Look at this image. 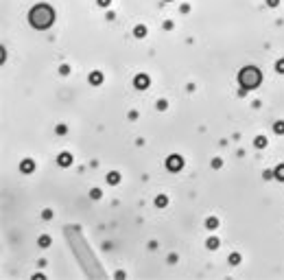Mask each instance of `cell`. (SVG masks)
Returning a JSON list of instances; mask_svg holds the SVG:
<instances>
[{
    "instance_id": "1",
    "label": "cell",
    "mask_w": 284,
    "mask_h": 280,
    "mask_svg": "<svg viewBox=\"0 0 284 280\" xmlns=\"http://www.w3.org/2000/svg\"><path fill=\"white\" fill-rule=\"evenodd\" d=\"M53 9L50 7H46V5H40V7H35L33 11H31V16H29V20H31V24L35 26V29H46V26H50L53 24Z\"/></svg>"
},
{
    "instance_id": "2",
    "label": "cell",
    "mask_w": 284,
    "mask_h": 280,
    "mask_svg": "<svg viewBox=\"0 0 284 280\" xmlns=\"http://www.w3.org/2000/svg\"><path fill=\"white\" fill-rule=\"evenodd\" d=\"M238 81H240V85H243L245 90H254V88H258V83H260V70L254 68V66H247V68L240 70Z\"/></svg>"
},
{
    "instance_id": "3",
    "label": "cell",
    "mask_w": 284,
    "mask_h": 280,
    "mask_svg": "<svg viewBox=\"0 0 284 280\" xmlns=\"http://www.w3.org/2000/svg\"><path fill=\"white\" fill-rule=\"evenodd\" d=\"M179 166H181V158H177V155H175V158H170V160H168V168L177 171Z\"/></svg>"
},
{
    "instance_id": "4",
    "label": "cell",
    "mask_w": 284,
    "mask_h": 280,
    "mask_svg": "<svg viewBox=\"0 0 284 280\" xmlns=\"http://www.w3.org/2000/svg\"><path fill=\"white\" fill-rule=\"evenodd\" d=\"M22 171H24V173H31V171H33V162H31V160H24V162H22Z\"/></svg>"
},
{
    "instance_id": "5",
    "label": "cell",
    "mask_w": 284,
    "mask_h": 280,
    "mask_svg": "<svg viewBox=\"0 0 284 280\" xmlns=\"http://www.w3.org/2000/svg\"><path fill=\"white\" fill-rule=\"evenodd\" d=\"M90 81H92V83H101V81H103L101 72H92V74H90Z\"/></svg>"
},
{
    "instance_id": "6",
    "label": "cell",
    "mask_w": 284,
    "mask_h": 280,
    "mask_svg": "<svg viewBox=\"0 0 284 280\" xmlns=\"http://www.w3.org/2000/svg\"><path fill=\"white\" fill-rule=\"evenodd\" d=\"M275 177H277V179H284V164H280V166L275 168Z\"/></svg>"
},
{
    "instance_id": "7",
    "label": "cell",
    "mask_w": 284,
    "mask_h": 280,
    "mask_svg": "<svg viewBox=\"0 0 284 280\" xmlns=\"http://www.w3.org/2000/svg\"><path fill=\"white\" fill-rule=\"evenodd\" d=\"M136 83H138V88H147V77L142 74V77H138L136 79Z\"/></svg>"
},
{
    "instance_id": "8",
    "label": "cell",
    "mask_w": 284,
    "mask_h": 280,
    "mask_svg": "<svg viewBox=\"0 0 284 280\" xmlns=\"http://www.w3.org/2000/svg\"><path fill=\"white\" fill-rule=\"evenodd\" d=\"M59 164H61V166H66V164H70V155H68V153H63V155L59 158Z\"/></svg>"
},
{
    "instance_id": "9",
    "label": "cell",
    "mask_w": 284,
    "mask_h": 280,
    "mask_svg": "<svg viewBox=\"0 0 284 280\" xmlns=\"http://www.w3.org/2000/svg\"><path fill=\"white\" fill-rule=\"evenodd\" d=\"M216 225H219V221H216V219H208V228H210V230H214Z\"/></svg>"
},
{
    "instance_id": "10",
    "label": "cell",
    "mask_w": 284,
    "mask_h": 280,
    "mask_svg": "<svg viewBox=\"0 0 284 280\" xmlns=\"http://www.w3.org/2000/svg\"><path fill=\"white\" fill-rule=\"evenodd\" d=\"M136 35L142 37V35H144V26H138V29H136Z\"/></svg>"
},
{
    "instance_id": "11",
    "label": "cell",
    "mask_w": 284,
    "mask_h": 280,
    "mask_svg": "<svg viewBox=\"0 0 284 280\" xmlns=\"http://www.w3.org/2000/svg\"><path fill=\"white\" fill-rule=\"evenodd\" d=\"M216 245H219L216 239H210V241H208V247H216Z\"/></svg>"
},
{
    "instance_id": "12",
    "label": "cell",
    "mask_w": 284,
    "mask_h": 280,
    "mask_svg": "<svg viewBox=\"0 0 284 280\" xmlns=\"http://www.w3.org/2000/svg\"><path fill=\"white\" fill-rule=\"evenodd\" d=\"M256 145H258V147H264V145H267V140H264V138H258V140H256Z\"/></svg>"
},
{
    "instance_id": "13",
    "label": "cell",
    "mask_w": 284,
    "mask_h": 280,
    "mask_svg": "<svg viewBox=\"0 0 284 280\" xmlns=\"http://www.w3.org/2000/svg\"><path fill=\"white\" fill-rule=\"evenodd\" d=\"M118 182V175H109V184H116Z\"/></svg>"
},
{
    "instance_id": "14",
    "label": "cell",
    "mask_w": 284,
    "mask_h": 280,
    "mask_svg": "<svg viewBox=\"0 0 284 280\" xmlns=\"http://www.w3.org/2000/svg\"><path fill=\"white\" fill-rule=\"evenodd\" d=\"M166 204V197H157V206H164Z\"/></svg>"
},
{
    "instance_id": "15",
    "label": "cell",
    "mask_w": 284,
    "mask_h": 280,
    "mask_svg": "<svg viewBox=\"0 0 284 280\" xmlns=\"http://www.w3.org/2000/svg\"><path fill=\"white\" fill-rule=\"evenodd\" d=\"M40 245H48V236H42V239H40Z\"/></svg>"
},
{
    "instance_id": "16",
    "label": "cell",
    "mask_w": 284,
    "mask_h": 280,
    "mask_svg": "<svg viewBox=\"0 0 284 280\" xmlns=\"http://www.w3.org/2000/svg\"><path fill=\"white\" fill-rule=\"evenodd\" d=\"M275 131H284V123H277V125H275Z\"/></svg>"
},
{
    "instance_id": "17",
    "label": "cell",
    "mask_w": 284,
    "mask_h": 280,
    "mask_svg": "<svg viewBox=\"0 0 284 280\" xmlns=\"http://www.w3.org/2000/svg\"><path fill=\"white\" fill-rule=\"evenodd\" d=\"M277 70H280V72H284V59H282V61H277Z\"/></svg>"
}]
</instances>
